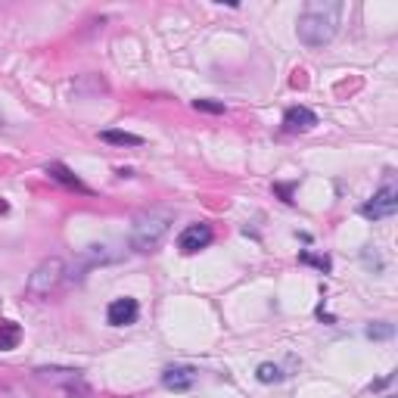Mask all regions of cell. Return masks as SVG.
Here are the masks:
<instances>
[{"label":"cell","instance_id":"e0dca14e","mask_svg":"<svg viewBox=\"0 0 398 398\" xmlns=\"http://www.w3.org/2000/svg\"><path fill=\"white\" fill-rule=\"evenodd\" d=\"M0 211H6V202H3V199H0Z\"/></svg>","mask_w":398,"mask_h":398},{"label":"cell","instance_id":"52a82bcc","mask_svg":"<svg viewBox=\"0 0 398 398\" xmlns=\"http://www.w3.org/2000/svg\"><path fill=\"white\" fill-rule=\"evenodd\" d=\"M137 314H140V305H137V299H115V302H109V308H106V320L112 327H128V324H134L137 320Z\"/></svg>","mask_w":398,"mask_h":398},{"label":"cell","instance_id":"5b68a950","mask_svg":"<svg viewBox=\"0 0 398 398\" xmlns=\"http://www.w3.org/2000/svg\"><path fill=\"white\" fill-rule=\"evenodd\" d=\"M395 211H398V187H395V184H383V187L374 193V199L361 205V215L367 218V221L392 218Z\"/></svg>","mask_w":398,"mask_h":398},{"label":"cell","instance_id":"7c38bea8","mask_svg":"<svg viewBox=\"0 0 398 398\" xmlns=\"http://www.w3.org/2000/svg\"><path fill=\"white\" fill-rule=\"evenodd\" d=\"M100 140L115 144V146H140V144H144V137H137V134H128V131H103Z\"/></svg>","mask_w":398,"mask_h":398},{"label":"cell","instance_id":"6da1fadb","mask_svg":"<svg viewBox=\"0 0 398 398\" xmlns=\"http://www.w3.org/2000/svg\"><path fill=\"white\" fill-rule=\"evenodd\" d=\"M339 16H343V3L336 0H314L302 10L299 22H296V35L305 47H324L336 37L339 28Z\"/></svg>","mask_w":398,"mask_h":398},{"label":"cell","instance_id":"9c48e42d","mask_svg":"<svg viewBox=\"0 0 398 398\" xmlns=\"http://www.w3.org/2000/svg\"><path fill=\"white\" fill-rule=\"evenodd\" d=\"M284 125L290 128V131H311V128L318 125V115L308 106H293L284 112Z\"/></svg>","mask_w":398,"mask_h":398},{"label":"cell","instance_id":"7a4b0ae2","mask_svg":"<svg viewBox=\"0 0 398 398\" xmlns=\"http://www.w3.org/2000/svg\"><path fill=\"white\" fill-rule=\"evenodd\" d=\"M171 221H175V211L171 209H146L134 218L131 227V246L137 252H156L162 246V240L168 236Z\"/></svg>","mask_w":398,"mask_h":398},{"label":"cell","instance_id":"4fadbf2b","mask_svg":"<svg viewBox=\"0 0 398 398\" xmlns=\"http://www.w3.org/2000/svg\"><path fill=\"white\" fill-rule=\"evenodd\" d=\"M255 377H259V383H280L284 380V370H280L277 364H259Z\"/></svg>","mask_w":398,"mask_h":398},{"label":"cell","instance_id":"ba28073f","mask_svg":"<svg viewBox=\"0 0 398 398\" xmlns=\"http://www.w3.org/2000/svg\"><path fill=\"white\" fill-rule=\"evenodd\" d=\"M193 383H196L193 367H168L162 374V386L171 389V392H187V389H193Z\"/></svg>","mask_w":398,"mask_h":398},{"label":"cell","instance_id":"9a60e30c","mask_svg":"<svg viewBox=\"0 0 398 398\" xmlns=\"http://www.w3.org/2000/svg\"><path fill=\"white\" fill-rule=\"evenodd\" d=\"M302 265H314L318 271H330V259H320V255H311V252H302L299 255Z\"/></svg>","mask_w":398,"mask_h":398},{"label":"cell","instance_id":"2e32d148","mask_svg":"<svg viewBox=\"0 0 398 398\" xmlns=\"http://www.w3.org/2000/svg\"><path fill=\"white\" fill-rule=\"evenodd\" d=\"M193 106L199 112H211V115H224V103H215V100H193Z\"/></svg>","mask_w":398,"mask_h":398},{"label":"cell","instance_id":"5bb4252c","mask_svg":"<svg viewBox=\"0 0 398 398\" xmlns=\"http://www.w3.org/2000/svg\"><path fill=\"white\" fill-rule=\"evenodd\" d=\"M392 333H395V327L386 324V320H380V324H370V327H367V336H370V339H389Z\"/></svg>","mask_w":398,"mask_h":398},{"label":"cell","instance_id":"3957f363","mask_svg":"<svg viewBox=\"0 0 398 398\" xmlns=\"http://www.w3.org/2000/svg\"><path fill=\"white\" fill-rule=\"evenodd\" d=\"M35 374H37V380L50 383V386H60L62 392L72 395V398H87L91 395V386L85 383L81 370H75V367H37Z\"/></svg>","mask_w":398,"mask_h":398},{"label":"cell","instance_id":"277c9868","mask_svg":"<svg viewBox=\"0 0 398 398\" xmlns=\"http://www.w3.org/2000/svg\"><path fill=\"white\" fill-rule=\"evenodd\" d=\"M66 277V265L62 259H44L41 265L35 268V274L28 277V293L31 296H50L56 286Z\"/></svg>","mask_w":398,"mask_h":398},{"label":"cell","instance_id":"8fae6325","mask_svg":"<svg viewBox=\"0 0 398 398\" xmlns=\"http://www.w3.org/2000/svg\"><path fill=\"white\" fill-rule=\"evenodd\" d=\"M22 339V327L16 320H0V352H12Z\"/></svg>","mask_w":398,"mask_h":398},{"label":"cell","instance_id":"8992f818","mask_svg":"<svg viewBox=\"0 0 398 398\" xmlns=\"http://www.w3.org/2000/svg\"><path fill=\"white\" fill-rule=\"evenodd\" d=\"M211 243V227L209 224H187V227L181 230V236H178V249H181L184 255H193L199 249H205Z\"/></svg>","mask_w":398,"mask_h":398},{"label":"cell","instance_id":"30bf717a","mask_svg":"<svg viewBox=\"0 0 398 398\" xmlns=\"http://www.w3.org/2000/svg\"><path fill=\"white\" fill-rule=\"evenodd\" d=\"M47 175H50V178H53V181L66 184V187H69V190H78V193H91V190H87V187H85V184H81V181H78V178H75V175H72V171H69V168H66V165H60V162H50V165H47Z\"/></svg>","mask_w":398,"mask_h":398}]
</instances>
